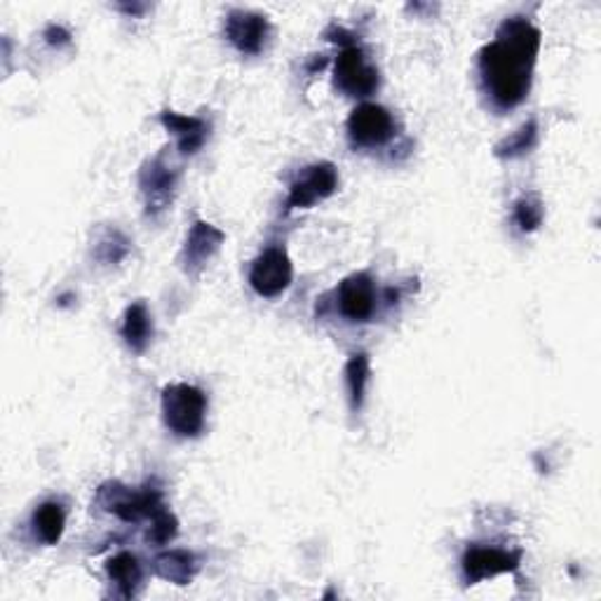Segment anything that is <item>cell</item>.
<instances>
[{"instance_id":"cell-14","label":"cell","mask_w":601,"mask_h":601,"mask_svg":"<svg viewBox=\"0 0 601 601\" xmlns=\"http://www.w3.org/2000/svg\"><path fill=\"white\" fill-rule=\"evenodd\" d=\"M120 336L125 338L127 348L135 353H144L148 348L150 338H154V322H150V313L144 300H137V304L125 311Z\"/></svg>"},{"instance_id":"cell-7","label":"cell","mask_w":601,"mask_h":601,"mask_svg":"<svg viewBox=\"0 0 601 601\" xmlns=\"http://www.w3.org/2000/svg\"><path fill=\"white\" fill-rule=\"evenodd\" d=\"M292 277H294V266L289 262L287 252L283 247H270L252 264L249 285L259 296L275 298L289 289Z\"/></svg>"},{"instance_id":"cell-20","label":"cell","mask_w":601,"mask_h":601,"mask_svg":"<svg viewBox=\"0 0 601 601\" xmlns=\"http://www.w3.org/2000/svg\"><path fill=\"white\" fill-rule=\"evenodd\" d=\"M543 219H545V207H543L541 198L533 196V193H529V196H522L512 207V221L522 233L539 230Z\"/></svg>"},{"instance_id":"cell-18","label":"cell","mask_w":601,"mask_h":601,"mask_svg":"<svg viewBox=\"0 0 601 601\" xmlns=\"http://www.w3.org/2000/svg\"><path fill=\"white\" fill-rule=\"evenodd\" d=\"M370 376H372V367H370L367 353L353 355L346 364V385L351 393V406L355 412L364 404V393H367Z\"/></svg>"},{"instance_id":"cell-13","label":"cell","mask_w":601,"mask_h":601,"mask_svg":"<svg viewBox=\"0 0 601 601\" xmlns=\"http://www.w3.org/2000/svg\"><path fill=\"white\" fill-rule=\"evenodd\" d=\"M160 122L165 125L167 132L175 135L177 146L184 156H196L209 137L207 120L198 116H181L177 111H162Z\"/></svg>"},{"instance_id":"cell-6","label":"cell","mask_w":601,"mask_h":601,"mask_svg":"<svg viewBox=\"0 0 601 601\" xmlns=\"http://www.w3.org/2000/svg\"><path fill=\"white\" fill-rule=\"evenodd\" d=\"M338 188V171L332 162H315L306 167L289 186L287 211L311 209L313 205L327 200Z\"/></svg>"},{"instance_id":"cell-12","label":"cell","mask_w":601,"mask_h":601,"mask_svg":"<svg viewBox=\"0 0 601 601\" xmlns=\"http://www.w3.org/2000/svg\"><path fill=\"white\" fill-rule=\"evenodd\" d=\"M224 240H226L224 230H219L217 226H211L207 221H196L190 226L186 245L181 249V259H179L181 268L186 273H200L211 256L219 252Z\"/></svg>"},{"instance_id":"cell-8","label":"cell","mask_w":601,"mask_h":601,"mask_svg":"<svg viewBox=\"0 0 601 601\" xmlns=\"http://www.w3.org/2000/svg\"><path fill=\"white\" fill-rule=\"evenodd\" d=\"M395 135V120L388 109L378 104H362L348 118V137L355 146H383Z\"/></svg>"},{"instance_id":"cell-4","label":"cell","mask_w":601,"mask_h":601,"mask_svg":"<svg viewBox=\"0 0 601 601\" xmlns=\"http://www.w3.org/2000/svg\"><path fill=\"white\" fill-rule=\"evenodd\" d=\"M334 82L348 97H370L378 90V71L357 46L343 48L334 63Z\"/></svg>"},{"instance_id":"cell-10","label":"cell","mask_w":601,"mask_h":601,"mask_svg":"<svg viewBox=\"0 0 601 601\" xmlns=\"http://www.w3.org/2000/svg\"><path fill=\"white\" fill-rule=\"evenodd\" d=\"M226 38L243 55H262L270 38V24L262 12L230 10L226 17Z\"/></svg>"},{"instance_id":"cell-9","label":"cell","mask_w":601,"mask_h":601,"mask_svg":"<svg viewBox=\"0 0 601 601\" xmlns=\"http://www.w3.org/2000/svg\"><path fill=\"white\" fill-rule=\"evenodd\" d=\"M522 552H510L499 548H467L463 554V578L467 585H477L486 578L501 575V573H514L520 569Z\"/></svg>"},{"instance_id":"cell-21","label":"cell","mask_w":601,"mask_h":601,"mask_svg":"<svg viewBox=\"0 0 601 601\" xmlns=\"http://www.w3.org/2000/svg\"><path fill=\"white\" fill-rule=\"evenodd\" d=\"M177 533H179L177 518L162 508L160 512L154 514V518H150V526H148V533H146V541L154 543L156 548H162L169 541H175Z\"/></svg>"},{"instance_id":"cell-3","label":"cell","mask_w":601,"mask_h":601,"mask_svg":"<svg viewBox=\"0 0 601 601\" xmlns=\"http://www.w3.org/2000/svg\"><path fill=\"white\" fill-rule=\"evenodd\" d=\"M97 503L109 510L122 522H141V520H150L156 512H160L162 505V496L158 489H144V491H132L118 482H109L104 484L97 493Z\"/></svg>"},{"instance_id":"cell-22","label":"cell","mask_w":601,"mask_h":601,"mask_svg":"<svg viewBox=\"0 0 601 601\" xmlns=\"http://www.w3.org/2000/svg\"><path fill=\"white\" fill-rule=\"evenodd\" d=\"M46 38H48V42H50V46H63V42H69L71 40V33L67 31V29H61V27H48V31H46Z\"/></svg>"},{"instance_id":"cell-16","label":"cell","mask_w":601,"mask_h":601,"mask_svg":"<svg viewBox=\"0 0 601 601\" xmlns=\"http://www.w3.org/2000/svg\"><path fill=\"white\" fill-rule=\"evenodd\" d=\"M106 573H109V581L116 585L120 597L130 599L137 594V588L141 583V566L135 554L120 552L111 556L109 564H106Z\"/></svg>"},{"instance_id":"cell-11","label":"cell","mask_w":601,"mask_h":601,"mask_svg":"<svg viewBox=\"0 0 601 601\" xmlns=\"http://www.w3.org/2000/svg\"><path fill=\"white\" fill-rule=\"evenodd\" d=\"M338 311L351 322H367L376 311V287L370 273L348 275L338 285Z\"/></svg>"},{"instance_id":"cell-5","label":"cell","mask_w":601,"mask_h":601,"mask_svg":"<svg viewBox=\"0 0 601 601\" xmlns=\"http://www.w3.org/2000/svg\"><path fill=\"white\" fill-rule=\"evenodd\" d=\"M177 181H179V169L165 158V154L156 156L154 160H148L141 167L139 186L146 198L148 217H158L160 211L169 207L171 198H175V193H177Z\"/></svg>"},{"instance_id":"cell-19","label":"cell","mask_w":601,"mask_h":601,"mask_svg":"<svg viewBox=\"0 0 601 601\" xmlns=\"http://www.w3.org/2000/svg\"><path fill=\"white\" fill-rule=\"evenodd\" d=\"M535 144H539V122L529 120L520 127L518 132L505 137L496 146V156L499 158H520V156L529 154L531 148H535Z\"/></svg>"},{"instance_id":"cell-2","label":"cell","mask_w":601,"mask_h":601,"mask_svg":"<svg viewBox=\"0 0 601 601\" xmlns=\"http://www.w3.org/2000/svg\"><path fill=\"white\" fill-rule=\"evenodd\" d=\"M162 418L177 437H198L205 431L207 397L196 385L171 383L162 388Z\"/></svg>"},{"instance_id":"cell-15","label":"cell","mask_w":601,"mask_h":601,"mask_svg":"<svg viewBox=\"0 0 601 601\" xmlns=\"http://www.w3.org/2000/svg\"><path fill=\"white\" fill-rule=\"evenodd\" d=\"M156 573L162 581L175 585H188L198 573L196 556L186 550H169L156 556Z\"/></svg>"},{"instance_id":"cell-1","label":"cell","mask_w":601,"mask_h":601,"mask_svg":"<svg viewBox=\"0 0 601 601\" xmlns=\"http://www.w3.org/2000/svg\"><path fill=\"white\" fill-rule=\"evenodd\" d=\"M541 50V31L522 17H510L496 31V40L480 52L482 82L501 109H514L531 90L535 59Z\"/></svg>"},{"instance_id":"cell-17","label":"cell","mask_w":601,"mask_h":601,"mask_svg":"<svg viewBox=\"0 0 601 601\" xmlns=\"http://www.w3.org/2000/svg\"><path fill=\"white\" fill-rule=\"evenodd\" d=\"M33 529L38 539L46 545H57L63 535V529H67V512L55 501L42 503L33 512Z\"/></svg>"}]
</instances>
